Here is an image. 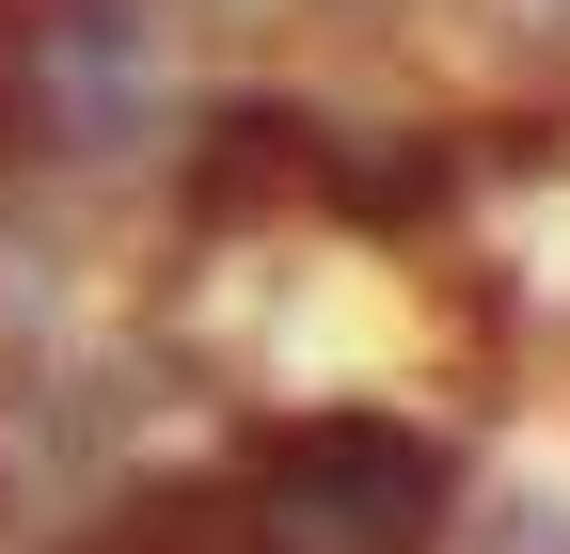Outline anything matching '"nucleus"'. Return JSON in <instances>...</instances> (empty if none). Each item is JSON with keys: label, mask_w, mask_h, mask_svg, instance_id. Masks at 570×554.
Instances as JSON below:
<instances>
[{"label": "nucleus", "mask_w": 570, "mask_h": 554, "mask_svg": "<svg viewBox=\"0 0 570 554\" xmlns=\"http://www.w3.org/2000/svg\"><path fill=\"white\" fill-rule=\"evenodd\" d=\"M17 127L63 159H111L159 127V32L127 0H63V17H17Z\"/></svg>", "instance_id": "nucleus-1"}, {"label": "nucleus", "mask_w": 570, "mask_h": 554, "mask_svg": "<svg viewBox=\"0 0 570 554\" xmlns=\"http://www.w3.org/2000/svg\"><path fill=\"white\" fill-rule=\"evenodd\" d=\"M491 554H570V507H508V523H491Z\"/></svg>", "instance_id": "nucleus-2"}]
</instances>
